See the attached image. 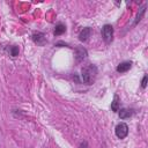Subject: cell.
I'll return each instance as SVG.
<instances>
[{
	"mask_svg": "<svg viewBox=\"0 0 148 148\" xmlns=\"http://www.w3.org/2000/svg\"><path fill=\"white\" fill-rule=\"evenodd\" d=\"M81 76L86 84H92L97 76V67L95 65H87L81 69Z\"/></svg>",
	"mask_w": 148,
	"mask_h": 148,
	"instance_id": "cell-1",
	"label": "cell"
},
{
	"mask_svg": "<svg viewBox=\"0 0 148 148\" xmlns=\"http://www.w3.org/2000/svg\"><path fill=\"white\" fill-rule=\"evenodd\" d=\"M119 97H118V95H114L113 96V101L111 102V110L112 111H114V112H117V111H119Z\"/></svg>",
	"mask_w": 148,
	"mask_h": 148,
	"instance_id": "cell-8",
	"label": "cell"
},
{
	"mask_svg": "<svg viewBox=\"0 0 148 148\" xmlns=\"http://www.w3.org/2000/svg\"><path fill=\"white\" fill-rule=\"evenodd\" d=\"M87 56H88V52H87V50H86L84 47L77 46V47L75 49V58H76V61H82V60H84V59L87 58Z\"/></svg>",
	"mask_w": 148,
	"mask_h": 148,
	"instance_id": "cell-4",
	"label": "cell"
},
{
	"mask_svg": "<svg viewBox=\"0 0 148 148\" xmlns=\"http://www.w3.org/2000/svg\"><path fill=\"white\" fill-rule=\"evenodd\" d=\"M65 31H66V27H65L62 23H58V24L54 27V35H57V36L64 34Z\"/></svg>",
	"mask_w": 148,
	"mask_h": 148,
	"instance_id": "cell-10",
	"label": "cell"
},
{
	"mask_svg": "<svg viewBox=\"0 0 148 148\" xmlns=\"http://www.w3.org/2000/svg\"><path fill=\"white\" fill-rule=\"evenodd\" d=\"M79 148H88V143H87L86 141H83V142L80 143V147H79Z\"/></svg>",
	"mask_w": 148,
	"mask_h": 148,
	"instance_id": "cell-14",
	"label": "cell"
},
{
	"mask_svg": "<svg viewBox=\"0 0 148 148\" xmlns=\"http://www.w3.org/2000/svg\"><path fill=\"white\" fill-rule=\"evenodd\" d=\"M32 40L36 43V44H39V45H44L45 44V35L43 32H34L32 34Z\"/></svg>",
	"mask_w": 148,
	"mask_h": 148,
	"instance_id": "cell-5",
	"label": "cell"
},
{
	"mask_svg": "<svg viewBox=\"0 0 148 148\" xmlns=\"http://www.w3.org/2000/svg\"><path fill=\"white\" fill-rule=\"evenodd\" d=\"M145 12H146V6L143 5V6L139 9V12H138V14H136V17H135V22H134V24H138V23L141 21V18H142V16H143Z\"/></svg>",
	"mask_w": 148,
	"mask_h": 148,
	"instance_id": "cell-11",
	"label": "cell"
},
{
	"mask_svg": "<svg viewBox=\"0 0 148 148\" xmlns=\"http://www.w3.org/2000/svg\"><path fill=\"white\" fill-rule=\"evenodd\" d=\"M132 110H130V109H126V108H124V109H121L120 111H119V117L121 118V119H125V118H130L131 116H132Z\"/></svg>",
	"mask_w": 148,
	"mask_h": 148,
	"instance_id": "cell-9",
	"label": "cell"
},
{
	"mask_svg": "<svg viewBox=\"0 0 148 148\" xmlns=\"http://www.w3.org/2000/svg\"><path fill=\"white\" fill-rule=\"evenodd\" d=\"M114 133L117 135V138L119 139H125L128 134V126L125 124V123H119L117 126H116V130H114Z\"/></svg>",
	"mask_w": 148,
	"mask_h": 148,
	"instance_id": "cell-3",
	"label": "cell"
},
{
	"mask_svg": "<svg viewBox=\"0 0 148 148\" xmlns=\"http://www.w3.org/2000/svg\"><path fill=\"white\" fill-rule=\"evenodd\" d=\"M146 86H147V75L143 76L142 82H141V87H142V88H146Z\"/></svg>",
	"mask_w": 148,
	"mask_h": 148,
	"instance_id": "cell-13",
	"label": "cell"
},
{
	"mask_svg": "<svg viewBox=\"0 0 148 148\" xmlns=\"http://www.w3.org/2000/svg\"><path fill=\"white\" fill-rule=\"evenodd\" d=\"M9 52H10V56L12 57H16L17 54H18V46H12L10 47V50H9Z\"/></svg>",
	"mask_w": 148,
	"mask_h": 148,
	"instance_id": "cell-12",
	"label": "cell"
},
{
	"mask_svg": "<svg viewBox=\"0 0 148 148\" xmlns=\"http://www.w3.org/2000/svg\"><path fill=\"white\" fill-rule=\"evenodd\" d=\"M90 35H91V28H89V27L83 28V29L81 30L80 35H79V39H80L81 42H86V40L90 37Z\"/></svg>",
	"mask_w": 148,
	"mask_h": 148,
	"instance_id": "cell-6",
	"label": "cell"
},
{
	"mask_svg": "<svg viewBox=\"0 0 148 148\" xmlns=\"http://www.w3.org/2000/svg\"><path fill=\"white\" fill-rule=\"evenodd\" d=\"M102 37L105 43H111L113 38V27L111 24H105L102 28Z\"/></svg>",
	"mask_w": 148,
	"mask_h": 148,
	"instance_id": "cell-2",
	"label": "cell"
},
{
	"mask_svg": "<svg viewBox=\"0 0 148 148\" xmlns=\"http://www.w3.org/2000/svg\"><path fill=\"white\" fill-rule=\"evenodd\" d=\"M131 67H132V62H131V61H124V62H120V64L117 66V72H119V73H125V72H127Z\"/></svg>",
	"mask_w": 148,
	"mask_h": 148,
	"instance_id": "cell-7",
	"label": "cell"
}]
</instances>
